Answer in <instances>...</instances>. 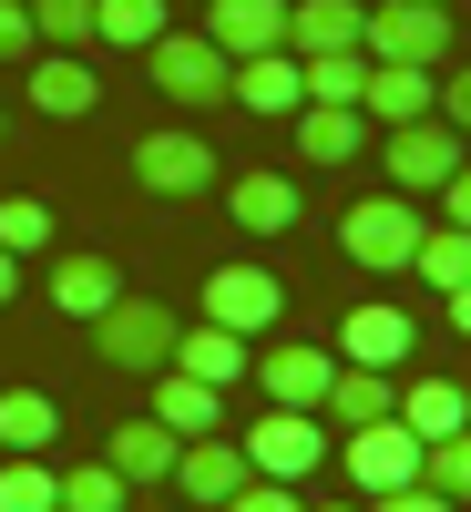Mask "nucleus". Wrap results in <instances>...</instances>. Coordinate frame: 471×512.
Instances as JSON below:
<instances>
[{
  "mask_svg": "<svg viewBox=\"0 0 471 512\" xmlns=\"http://www.w3.org/2000/svg\"><path fill=\"white\" fill-rule=\"evenodd\" d=\"M410 267L431 277L441 297H451V287H471V226H441V216H431V226H420V256H410Z\"/></svg>",
  "mask_w": 471,
  "mask_h": 512,
  "instance_id": "27",
  "label": "nucleus"
},
{
  "mask_svg": "<svg viewBox=\"0 0 471 512\" xmlns=\"http://www.w3.org/2000/svg\"><path fill=\"white\" fill-rule=\"evenodd\" d=\"M400 420H410L420 441H441V431H461V420H471V400L451 390V379H400Z\"/></svg>",
  "mask_w": 471,
  "mask_h": 512,
  "instance_id": "25",
  "label": "nucleus"
},
{
  "mask_svg": "<svg viewBox=\"0 0 471 512\" xmlns=\"http://www.w3.org/2000/svg\"><path fill=\"white\" fill-rule=\"evenodd\" d=\"M431 205H441V226H471V154H461V175H451Z\"/></svg>",
  "mask_w": 471,
  "mask_h": 512,
  "instance_id": "39",
  "label": "nucleus"
},
{
  "mask_svg": "<svg viewBox=\"0 0 471 512\" xmlns=\"http://www.w3.org/2000/svg\"><path fill=\"white\" fill-rule=\"evenodd\" d=\"M318 512H369V502H318Z\"/></svg>",
  "mask_w": 471,
  "mask_h": 512,
  "instance_id": "42",
  "label": "nucleus"
},
{
  "mask_svg": "<svg viewBox=\"0 0 471 512\" xmlns=\"http://www.w3.org/2000/svg\"><path fill=\"white\" fill-rule=\"evenodd\" d=\"M318 420H328V431H359V420H400V369H359V359H338V379H328Z\"/></svg>",
  "mask_w": 471,
  "mask_h": 512,
  "instance_id": "11",
  "label": "nucleus"
},
{
  "mask_svg": "<svg viewBox=\"0 0 471 512\" xmlns=\"http://www.w3.org/2000/svg\"><path fill=\"white\" fill-rule=\"evenodd\" d=\"M226 103L287 123L297 103H308V72H297V52H246V62H236V82H226Z\"/></svg>",
  "mask_w": 471,
  "mask_h": 512,
  "instance_id": "12",
  "label": "nucleus"
},
{
  "mask_svg": "<svg viewBox=\"0 0 471 512\" xmlns=\"http://www.w3.org/2000/svg\"><path fill=\"white\" fill-rule=\"evenodd\" d=\"M175 482H185V502L226 512V502L246 492V441H216V431H195V441L175 451Z\"/></svg>",
  "mask_w": 471,
  "mask_h": 512,
  "instance_id": "10",
  "label": "nucleus"
},
{
  "mask_svg": "<svg viewBox=\"0 0 471 512\" xmlns=\"http://www.w3.org/2000/svg\"><path fill=\"white\" fill-rule=\"evenodd\" d=\"M420 205L410 195H369V205H349V216H338V256H349V267H369V277H400L410 256H420Z\"/></svg>",
  "mask_w": 471,
  "mask_h": 512,
  "instance_id": "3",
  "label": "nucleus"
},
{
  "mask_svg": "<svg viewBox=\"0 0 471 512\" xmlns=\"http://www.w3.org/2000/svg\"><path fill=\"white\" fill-rule=\"evenodd\" d=\"M164 369H185V379H216V390H226V379H246L256 359H246V338H236V328H216V318H195V328L175 338V359H164Z\"/></svg>",
  "mask_w": 471,
  "mask_h": 512,
  "instance_id": "23",
  "label": "nucleus"
},
{
  "mask_svg": "<svg viewBox=\"0 0 471 512\" xmlns=\"http://www.w3.org/2000/svg\"><path fill=\"white\" fill-rule=\"evenodd\" d=\"M226 216H236L246 236H287V226H297V185H287V175H236V185H226Z\"/></svg>",
  "mask_w": 471,
  "mask_h": 512,
  "instance_id": "24",
  "label": "nucleus"
},
{
  "mask_svg": "<svg viewBox=\"0 0 471 512\" xmlns=\"http://www.w3.org/2000/svg\"><path fill=\"white\" fill-rule=\"evenodd\" d=\"M0 512H62V472L41 451H11L0 461Z\"/></svg>",
  "mask_w": 471,
  "mask_h": 512,
  "instance_id": "26",
  "label": "nucleus"
},
{
  "mask_svg": "<svg viewBox=\"0 0 471 512\" xmlns=\"http://www.w3.org/2000/svg\"><path fill=\"white\" fill-rule=\"evenodd\" d=\"M175 451H185V441H175V431H164V420H154V410H144V420H123V431L103 441V461H113V472H123V482H134V492H154V482H175Z\"/></svg>",
  "mask_w": 471,
  "mask_h": 512,
  "instance_id": "17",
  "label": "nucleus"
},
{
  "mask_svg": "<svg viewBox=\"0 0 471 512\" xmlns=\"http://www.w3.org/2000/svg\"><path fill=\"white\" fill-rule=\"evenodd\" d=\"M113 297H123V267H113V256H52V308H62V318L93 328Z\"/></svg>",
  "mask_w": 471,
  "mask_h": 512,
  "instance_id": "19",
  "label": "nucleus"
},
{
  "mask_svg": "<svg viewBox=\"0 0 471 512\" xmlns=\"http://www.w3.org/2000/svg\"><path fill=\"white\" fill-rule=\"evenodd\" d=\"M41 52V31H31V0H0V62H21Z\"/></svg>",
  "mask_w": 471,
  "mask_h": 512,
  "instance_id": "36",
  "label": "nucleus"
},
{
  "mask_svg": "<svg viewBox=\"0 0 471 512\" xmlns=\"http://www.w3.org/2000/svg\"><path fill=\"white\" fill-rule=\"evenodd\" d=\"M205 41H216V52H287V0H216V11H205Z\"/></svg>",
  "mask_w": 471,
  "mask_h": 512,
  "instance_id": "16",
  "label": "nucleus"
},
{
  "mask_svg": "<svg viewBox=\"0 0 471 512\" xmlns=\"http://www.w3.org/2000/svg\"><path fill=\"white\" fill-rule=\"evenodd\" d=\"M297 72H308V103H359L369 52H297Z\"/></svg>",
  "mask_w": 471,
  "mask_h": 512,
  "instance_id": "30",
  "label": "nucleus"
},
{
  "mask_svg": "<svg viewBox=\"0 0 471 512\" xmlns=\"http://www.w3.org/2000/svg\"><path fill=\"white\" fill-rule=\"evenodd\" d=\"M11 297H21V256L0 246V308H11Z\"/></svg>",
  "mask_w": 471,
  "mask_h": 512,
  "instance_id": "40",
  "label": "nucleus"
},
{
  "mask_svg": "<svg viewBox=\"0 0 471 512\" xmlns=\"http://www.w3.org/2000/svg\"><path fill=\"white\" fill-rule=\"evenodd\" d=\"M226 512H308V502H297V482H267V472H246V492H236Z\"/></svg>",
  "mask_w": 471,
  "mask_h": 512,
  "instance_id": "35",
  "label": "nucleus"
},
{
  "mask_svg": "<svg viewBox=\"0 0 471 512\" xmlns=\"http://www.w3.org/2000/svg\"><path fill=\"white\" fill-rule=\"evenodd\" d=\"M144 72H154V93H164V103L205 113V103H226V82H236V52H216L205 31H154V41H144Z\"/></svg>",
  "mask_w": 471,
  "mask_h": 512,
  "instance_id": "2",
  "label": "nucleus"
},
{
  "mask_svg": "<svg viewBox=\"0 0 471 512\" xmlns=\"http://www.w3.org/2000/svg\"><path fill=\"white\" fill-rule=\"evenodd\" d=\"M338 359H359V369H400V359H410V308H390V297H359L349 328H338Z\"/></svg>",
  "mask_w": 471,
  "mask_h": 512,
  "instance_id": "14",
  "label": "nucleus"
},
{
  "mask_svg": "<svg viewBox=\"0 0 471 512\" xmlns=\"http://www.w3.org/2000/svg\"><path fill=\"white\" fill-rule=\"evenodd\" d=\"M441 52H451L441 0H379L369 11V62H441Z\"/></svg>",
  "mask_w": 471,
  "mask_h": 512,
  "instance_id": "7",
  "label": "nucleus"
},
{
  "mask_svg": "<svg viewBox=\"0 0 471 512\" xmlns=\"http://www.w3.org/2000/svg\"><path fill=\"white\" fill-rule=\"evenodd\" d=\"M0 246L41 256V246H52V205H41V195H0Z\"/></svg>",
  "mask_w": 471,
  "mask_h": 512,
  "instance_id": "34",
  "label": "nucleus"
},
{
  "mask_svg": "<svg viewBox=\"0 0 471 512\" xmlns=\"http://www.w3.org/2000/svg\"><path fill=\"white\" fill-rule=\"evenodd\" d=\"M123 502H134V482H123L113 461H72L62 472V512H123Z\"/></svg>",
  "mask_w": 471,
  "mask_h": 512,
  "instance_id": "31",
  "label": "nucleus"
},
{
  "mask_svg": "<svg viewBox=\"0 0 471 512\" xmlns=\"http://www.w3.org/2000/svg\"><path fill=\"white\" fill-rule=\"evenodd\" d=\"M154 420H164L175 441H195V431H216V420H226V390H216V379H185V369H154Z\"/></svg>",
  "mask_w": 471,
  "mask_h": 512,
  "instance_id": "22",
  "label": "nucleus"
},
{
  "mask_svg": "<svg viewBox=\"0 0 471 512\" xmlns=\"http://www.w3.org/2000/svg\"><path fill=\"white\" fill-rule=\"evenodd\" d=\"M287 123H297V154H308V164H349L369 144V113L359 103H297Z\"/></svg>",
  "mask_w": 471,
  "mask_h": 512,
  "instance_id": "21",
  "label": "nucleus"
},
{
  "mask_svg": "<svg viewBox=\"0 0 471 512\" xmlns=\"http://www.w3.org/2000/svg\"><path fill=\"white\" fill-rule=\"evenodd\" d=\"M287 52H369L359 0H287Z\"/></svg>",
  "mask_w": 471,
  "mask_h": 512,
  "instance_id": "15",
  "label": "nucleus"
},
{
  "mask_svg": "<svg viewBox=\"0 0 471 512\" xmlns=\"http://www.w3.org/2000/svg\"><path fill=\"white\" fill-rule=\"evenodd\" d=\"M175 338H185V318L164 308V297H113V308L93 318V349H103L113 379H154L164 359H175Z\"/></svg>",
  "mask_w": 471,
  "mask_h": 512,
  "instance_id": "1",
  "label": "nucleus"
},
{
  "mask_svg": "<svg viewBox=\"0 0 471 512\" xmlns=\"http://www.w3.org/2000/svg\"><path fill=\"white\" fill-rule=\"evenodd\" d=\"M246 379H256L277 410H318V400H328V379H338V349H267Z\"/></svg>",
  "mask_w": 471,
  "mask_h": 512,
  "instance_id": "13",
  "label": "nucleus"
},
{
  "mask_svg": "<svg viewBox=\"0 0 471 512\" xmlns=\"http://www.w3.org/2000/svg\"><path fill=\"white\" fill-rule=\"evenodd\" d=\"M451 328H461V338H471V287H451Z\"/></svg>",
  "mask_w": 471,
  "mask_h": 512,
  "instance_id": "41",
  "label": "nucleus"
},
{
  "mask_svg": "<svg viewBox=\"0 0 471 512\" xmlns=\"http://www.w3.org/2000/svg\"><path fill=\"white\" fill-rule=\"evenodd\" d=\"M379 164H390L400 195H441V185L461 175V134L431 123V113H420V123H390V134H379Z\"/></svg>",
  "mask_w": 471,
  "mask_h": 512,
  "instance_id": "6",
  "label": "nucleus"
},
{
  "mask_svg": "<svg viewBox=\"0 0 471 512\" xmlns=\"http://www.w3.org/2000/svg\"><path fill=\"white\" fill-rule=\"evenodd\" d=\"M134 185L195 205L205 185H216V144H205V134H144V144H134Z\"/></svg>",
  "mask_w": 471,
  "mask_h": 512,
  "instance_id": "8",
  "label": "nucleus"
},
{
  "mask_svg": "<svg viewBox=\"0 0 471 512\" xmlns=\"http://www.w3.org/2000/svg\"><path fill=\"white\" fill-rule=\"evenodd\" d=\"M93 103H103V82H93L82 52H31V113L72 123V113H93Z\"/></svg>",
  "mask_w": 471,
  "mask_h": 512,
  "instance_id": "18",
  "label": "nucleus"
},
{
  "mask_svg": "<svg viewBox=\"0 0 471 512\" xmlns=\"http://www.w3.org/2000/svg\"><path fill=\"white\" fill-rule=\"evenodd\" d=\"M0 144H11V113H0Z\"/></svg>",
  "mask_w": 471,
  "mask_h": 512,
  "instance_id": "43",
  "label": "nucleus"
},
{
  "mask_svg": "<svg viewBox=\"0 0 471 512\" xmlns=\"http://www.w3.org/2000/svg\"><path fill=\"white\" fill-rule=\"evenodd\" d=\"M441 11H451V0H441Z\"/></svg>",
  "mask_w": 471,
  "mask_h": 512,
  "instance_id": "44",
  "label": "nucleus"
},
{
  "mask_svg": "<svg viewBox=\"0 0 471 512\" xmlns=\"http://www.w3.org/2000/svg\"><path fill=\"white\" fill-rule=\"evenodd\" d=\"M154 31H164V0H93V41H113V52H144Z\"/></svg>",
  "mask_w": 471,
  "mask_h": 512,
  "instance_id": "29",
  "label": "nucleus"
},
{
  "mask_svg": "<svg viewBox=\"0 0 471 512\" xmlns=\"http://www.w3.org/2000/svg\"><path fill=\"white\" fill-rule=\"evenodd\" d=\"M441 123H451V134H471V62L441 82Z\"/></svg>",
  "mask_w": 471,
  "mask_h": 512,
  "instance_id": "37",
  "label": "nucleus"
},
{
  "mask_svg": "<svg viewBox=\"0 0 471 512\" xmlns=\"http://www.w3.org/2000/svg\"><path fill=\"white\" fill-rule=\"evenodd\" d=\"M338 441H349L338 461H349V492H359V502L410 492V482H420V461H431V441H420L410 420H359V431H338Z\"/></svg>",
  "mask_w": 471,
  "mask_h": 512,
  "instance_id": "4",
  "label": "nucleus"
},
{
  "mask_svg": "<svg viewBox=\"0 0 471 512\" xmlns=\"http://www.w3.org/2000/svg\"><path fill=\"white\" fill-rule=\"evenodd\" d=\"M52 431H62V410L41 390H0V451H52Z\"/></svg>",
  "mask_w": 471,
  "mask_h": 512,
  "instance_id": "28",
  "label": "nucleus"
},
{
  "mask_svg": "<svg viewBox=\"0 0 471 512\" xmlns=\"http://www.w3.org/2000/svg\"><path fill=\"white\" fill-rule=\"evenodd\" d=\"M420 482H431L441 502H461V512H471V420L431 441V461H420Z\"/></svg>",
  "mask_w": 471,
  "mask_h": 512,
  "instance_id": "32",
  "label": "nucleus"
},
{
  "mask_svg": "<svg viewBox=\"0 0 471 512\" xmlns=\"http://www.w3.org/2000/svg\"><path fill=\"white\" fill-rule=\"evenodd\" d=\"M328 461V420L318 410H256V431H246V472H267V482H308Z\"/></svg>",
  "mask_w": 471,
  "mask_h": 512,
  "instance_id": "5",
  "label": "nucleus"
},
{
  "mask_svg": "<svg viewBox=\"0 0 471 512\" xmlns=\"http://www.w3.org/2000/svg\"><path fill=\"white\" fill-rule=\"evenodd\" d=\"M359 113L369 123H420V113H431V62H369Z\"/></svg>",
  "mask_w": 471,
  "mask_h": 512,
  "instance_id": "20",
  "label": "nucleus"
},
{
  "mask_svg": "<svg viewBox=\"0 0 471 512\" xmlns=\"http://www.w3.org/2000/svg\"><path fill=\"white\" fill-rule=\"evenodd\" d=\"M277 308H287V287H277L267 267H216V277H205V318H216V328H236V338L277 328Z\"/></svg>",
  "mask_w": 471,
  "mask_h": 512,
  "instance_id": "9",
  "label": "nucleus"
},
{
  "mask_svg": "<svg viewBox=\"0 0 471 512\" xmlns=\"http://www.w3.org/2000/svg\"><path fill=\"white\" fill-rule=\"evenodd\" d=\"M31 31H41V52H82L93 41V0H31Z\"/></svg>",
  "mask_w": 471,
  "mask_h": 512,
  "instance_id": "33",
  "label": "nucleus"
},
{
  "mask_svg": "<svg viewBox=\"0 0 471 512\" xmlns=\"http://www.w3.org/2000/svg\"><path fill=\"white\" fill-rule=\"evenodd\" d=\"M369 512H461V502H441V492H431V482H410V492H379V502H369Z\"/></svg>",
  "mask_w": 471,
  "mask_h": 512,
  "instance_id": "38",
  "label": "nucleus"
}]
</instances>
